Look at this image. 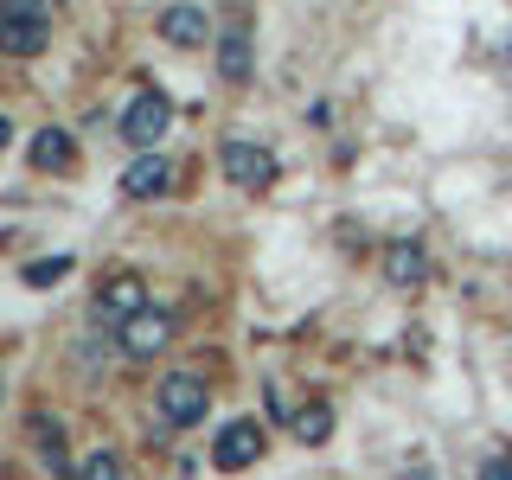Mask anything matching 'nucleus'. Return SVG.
I'll list each match as a JSON object with an SVG mask.
<instances>
[{"label":"nucleus","mask_w":512,"mask_h":480,"mask_svg":"<svg viewBox=\"0 0 512 480\" xmlns=\"http://www.w3.org/2000/svg\"><path fill=\"white\" fill-rule=\"evenodd\" d=\"M52 45V7L45 0H0V52L39 58Z\"/></svg>","instance_id":"f257e3e1"},{"label":"nucleus","mask_w":512,"mask_h":480,"mask_svg":"<svg viewBox=\"0 0 512 480\" xmlns=\"http://www.w3.org/2000/svg\"><path fill=\"white\" fill-rule=\"evenodd\" d=\"M218 167H224V180H231V186H244V192H269V186L282 180V160L269 154L263 141H250V135H224Z\"/></svg>","instance_id":"f03ea898"},{"label":"nucleus","mask_w":512,"mask_h":480,"mask_svg":"<svg viewBox=\"0 0 512 480\" xmlns=\"http://www.w3.org/2000/svg\"><path fill=\"white\" fill-rule=\"evenodd\" d=\"M167 128H173V96L167 90L148 84V90L128 96V109H122V141H128V148H154Z\"/></svg>","instance_id":"7ed1b4c3"},{"label":"nucleus","mask_w":512,"mask_h":480,"mask_svg":"<svg viewBox=\"0 0 512 480\" xmlns=\"http://www.w3.org/2000/svg\"><path fill=\"white\" fill-rule=\"evenodd\" d=\"M154 404H160V423L192 429V423H205V410H212V391H205V378H192V372H167L160 391H154Z\"/></svg>","instance_id":"20e7f679"},{"label":"nucleus","mask_w":512,"mask_h":480,"mask_svg":"<svg viewBox=\"0 0 512 480\" xmlns=\"http://www.w3.org/2000/svg\"><path fill=\"white\" fill-rule=\"evenodd\" d=\"M116 333H122V352H128V359H160V352L173 346V314L141 308V314H128Z\"/></svg>","instance_id":"39448f33"},{"label":"nucleus","mask_w":512,"mask_h":480,"mask_svg":"<svg viewBox=\"0 0 512 480\" xmlns=\"http://www.w3.org/2000/svg\"><path fill=\"white\" fill-rule=\"evenodd\" d=\"M154 32L173 45V52H199V45L212 39V13H205V7H192V0H173V7L154 20Z\"/></svg>","instance_id":"423d86ee"},{"label":"nucleus","mask_w":512,"mask_h":480,"mask_svg":"<svg viewBox=\"0 0 512 480\" xmlns=\"http://www.w3.org/2000/svg\"><path fill=\"white\" fill-rule=\"evenodd\" d=\"M256 455H263V423H256V416H237V423H224V429H218L212 461H218L224 474H244Z\"/></svg>","instance_id":"0eeeda50"},{"label":"nucleus","mask_w":512,"mask_h":480,"mask_svg":"<svg viewBox=\"0 0 512 480\" xmlns=\"http://www.w3.org/2000/svg\"><path fill=\"white\" fill-rule=\"evenodd\" d=\"M384 282L391 288H423L429 282V250L416 237H391L384 244Z\"/></svg>","instance_id":"6e6552de"},{"label":"nucleus","mask_w":512,"mask_h":480,"mask_svg":"<svg viewBox=\"0 0 512 480\" xmlns=\"http://www.w3.org/2000/svg\"><path fill=\"white\" fill-rule=\"evenodd\" d=\"M141 288H148L141 276H109V282H103V295L90 301V314H96V320H109V327H122L128 314L148 308V295H141Z\"/></svg>","instance_id":"1a4fd4ad"},{"label":"nucleus","mask_w":512,"mask_h":480,"mask_svg":"<svg viewBox=\"0 0 512 480\" xmlns=\"http://www.w3.org/2000/svg\"><path fill=\"white\" fill-rule=\"evenodd\" d=\"M167 180H173V167H167L154 148H141V160L122 173V192H128V199H160V192H167Z\"/></svg>","instance_id":"9d476101"},{"label":"nucleus","mask_w":512,"mask_h":480,"mask_svg":"<svg viewBox=\"0 0 512 480\" xmlns=\"http://www.w3.org/2000/svg\"><path fill=\"white\" fill-rule=\"evenodd\" d=\"M26 436H32V448H39V455L52 461L58 474H71V480H77V468H71V455H64V423H58V416L32 410V416H26Z\"/></svg>","instance_id":"9b49d317"},{"label":"nucleus","mask_w":512,"mask_h":480,"mask_svg":"<svg viewBox=\"0 0 512 480\" xmlns=\"http://www.w3.org/2000/svg\"><path fill=\"white\" fill-rule=\"evenodd\" d=\"M32 167L39 173H71L77 167V141L64 135V128H39V135H32Z\"/></svg>","instance_id":"f8f14e48"},{"label":"nucleus","mask_w":512,"mask_h":480,"mask_svg":"<svg viewBox=\"0 0 512 480\" xmlns=\"http://www.w3.org/2000/svg\"><path fill=\"white\" fill-rule=\"evenodd\" d=\"M218 77L224 84H250V32L244 26L218 32Z\"/></svg>","instance_id":"ddd939ff"},{"label":"nucleus","mask_w":512,"mask_h":480,"mask_svg":"<svg viewBox=\"0 0 512 480\" xmlns=\"http://www.w3.org/2000/svg\"><path fill=\"white\" fill-rule=\"evenodd\" d=\"M295 436L301 442H327L333 436V404H320V397H314V404H301L295 410Z\"/></svg>","instance_id":"4468645a"},{"label":"nucleus","mask_w":512,"mask_h":480,"mask_svg":"<svg viewBox=\"0 0 512 480\" xmlns=\"http://www.w3.org/2000/svg\"><path fill=\"white\" fill-rule=\"evenodd\" d=\"M77 480H128V468H122L116 448H96V455L77 461Z\"/></svg>","instance_id":"2eb2a0df"},{"label":"nucleus","mask_w":512,"mask_h":480,"mask_svg":"<svg viewBox=\"0 0 512 480\" xmlns=\"http://www.w3.org/2000/svg\"><path fill=\"white\" fill-rule=\"evenodd\" d=\"M20 276L32 282V288H45V282H58V276H71V256H45V263H26Z\"/></svg>","instance_id":"dca6fc26"},{"label":"nucleus","mask_w":512,"mask_h":480,"mask_svg":"<svg viewBox=\"0 0 512 480\" xmlns=\"http://www.w3.org/2000/svg\"><path fill=\"white\" fill-rule=\"evenodd\" d=\"M480 480H512V455H493L487 468H480Z\"/></svg>","instance_id":"f3484780"},{"label":"nucleus","mask_w":512,"mask_h":480,"mask_svg":"<svg viewBox=\"0 0 512 480\" xmlns=\"http://www.w3.org/2000/svg\"><path fill=\"white\" fill-rule=\"evenodd\" d=\"M410 480H429V474H423V468H416V474H410Z\"/></svg>","instance_id":"a211bd4d"}]
</instances>
